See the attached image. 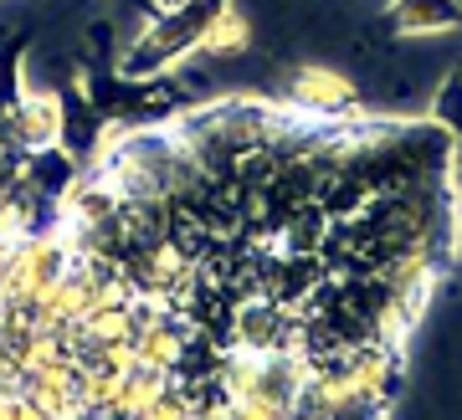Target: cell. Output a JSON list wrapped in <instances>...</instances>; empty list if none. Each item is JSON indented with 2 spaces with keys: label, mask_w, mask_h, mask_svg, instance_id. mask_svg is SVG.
Instances as JSON below:
<instances>
[{
  "label": "cell",
  "mask_w": 462,
  "mask_h": 420,
  "mask_svg": "<svg viewBox=\"0 0 462 420\" xmlns=\"http://www.w3.org/2000/svg\"><path fill=\"white\" fill-rule=\"evenodd\" d=\"M221 11V0H190L180 11H165V16H149V26L129 41V51L114 62L118 78H160L170 67H180L185 57H196L200 41H206V26Z\"/></svg>",
  "instance_id": "obj_1"
},
{
  "label": "cell",
  "mask_w": 462,
  "mask_h": 420,
  "mask_svg": "<svg viewBox=\"0 0 462 420\" xmlns=\"http://www.w3.org/2000/svg\"><path fill=\"white\" fill-rule=\"evenodd\" d=\"M252 47V26L247 16L231 5V0H221V11L211 16V26H206V41H200V57H242V51Z\"/></svg>",
  "instance_id": "obj_4"
},
{
  "label": "cell",
  "mask_w": 462,
  "mask_h": 420,
  "mask_svg": "<svg viewBox=\"0 0 462 420\" xmlns=\"http://www.w3.org/2000/svg\"><path fill=\"white\" fill-rule=\"evenodd\" d=\"M447 179H452V195L462 200V164H452V175H447Z\"/></svg>",
  "instance_id": "obj_8"
},
{
  "label": "cell",
  "mask_w": 462,
  "mask_h": 420,
  "mask_svg": "<svg viewBox=\"0 0 462 420\" xmlns=\"http://www.w3.org/2000/svg\"><path fill=\"white\" fill-rule=\"evenodd\" d=\"M21 160H26V154H21V149H11L5 139H0V200H5V195L21 185Z\"/></svg>",
  "instance_id": "obj_6"
},
{
  "label": "cell",
  "mask_w": 462,
  "mask_h": 420,
  "mask_svg": "<svg viewBox=\"0 0 462 420\" xmlns=\"http://www.w3.org/2000/svg\"><path fill=\"white\" fill-rule=\"evenodd\" d=\"M427 118L447 133V139H452V149H457V164H462V62L452 67V72L442 78V87L431 93V114H427Z\"/></svg>",
  "instance_id": "obj_5"
},
{
  "label": "cell",
  "mask_w": 462,
  "mask_h": 420,
  "mask_svg": "<svg viewBox=\"0 0 462 420\" xmlns=\"http://www.w3.org/2000/svg\"><path fill=\"white\" fill-rule=\"evenodd\" d=\"M391 36H447L462 32V0H391L385 5Z\"/></svg>",
  "instance_id": "obj_3"
},
{
  "label": "cell",
  "mask_w": 462,
  "mask_h": 420,
  "mask_svg": "<svg viewBox=\"0 0 462 420\" xmlns=\"http://www.w3.org/2000/svg\"><path fill=\"white\" fill-rule=\"evenodd\" d=\"M457 251H462V221H457Z\"/></svg>",
  "instance_id": "obj_9"
},
{
  "label": "cell",
  "mask_w": 462,
  "mask_h": 420,
  "mask_svg": "<svg viewBox=\"0 0 462 420\" xmlns=\"http://www.w3.org/2000/svg\"><path fill=\"white\" fill-rule=\"evenodd\" d=\"M288 103L314 118H334V123L365 114V97L355 87V78L334 72V67H319V62H298L288 72Z\"/></svg>",
  "instance_id": "obj_2"
},
{
  "label": "cell",
  "mask_w": 462,
  "mask_h": 420,
  "mask_svg": "<svg viewBox=\"0 0 462 420\" xmlns=\"http://www.w3.org/2000/svg\"><path fill=\"white\" fill-rule=\"evenodd\" d=\"M180 5H190V0H149V11H154V16H165V11H180Z\"/></svg>",
  "instance_id": "obj_7"
}]
</instances>
